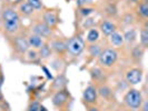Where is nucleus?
<instances>
[{"label": "nucleus", "instance_id": "nucleus-1", "mask_svg": "<svg viewBox=\"0 0 148 111\" xmlns=\"http://www.w3.org/2000/svg\"><path fill=\"white\" fill-rule=\"evenodd\" d=\"M125 104H127L128 108L133 109V110H138L140 109V106L143 104V96L141 92L137 89H130L127 91V93L125 95Z\"/></svg>", "mask_w": 148, "mask_h": 111}, {"label": "nucleus", "instance_id": "nucleus-2", "mask_svg": "<svg viewBox=\"0 0 148 111\" xmlns=\"http://www.w3.org/2000/svg\"><path fill=\"white\" fill-rule=\"evenodd\" d=\"M117 59H118V52L116 51L115 49H112V48L105 49L98 56L99 63L103 67H105V68H110V67H112L116 63Z\"/></svg>", "mask_w": 148, "mask_h": 111}, {"label": "nucleus", "instance_id": "nucleus-3", "mask_svg": "<svg viewBox=\"0 0 148 111\" xmlns=\"http://www.w3.org/2000/svg\"><path fill=\"white\" fill-rule=\"evenodd\" d=\"M66 44L67 51L74 57L80 56L82 52L84 51V49H85V41L80 36H75V37L70 38Z\"/></svg>", "mask_w": 148, "mask_h": 111}, {"label": "nucleus", "instance_id": "nucleus-4", "mask_svg": "<svg viewBox=\"0 0 148 111\" xmlns=\"http://www.w3.org/2000/svg\"><path fill=\"white\" fill-rule=\"evenodd\" d=\"M69 92L67 91L66 89H60L57 90V92L53 95L52 97V104L57 108H61L68 102L69 100Z\"/></svg>", "mask_w": 148, "mask_h": 111}, {"label": "nucleus", "instance_id": "nucleus-5", "mask_svg": "<svg viewBox=\"0 0 148 111\" xmlns=\"http://www.w3.org/2000/svg\"><path fill=\"white\" fill-rule=\"evenodd\" d=\"M143 79V71L139 68H133L130 70H128L126 72V80L128 83L136 86L141 82Z\"/></svg>", "mask_w": 148, "mask_h": 111}, {"label": "nucleus", "instance_id": "nucleus-6", "mask_svg": "<svg viewBox=\"0 0 148 111\" xmlns=\"http://www.w3.org/2000/svg\"><path fill=\"white\" fill-rule=\"evenodd\" d=\"M97 97H98V91H97V89L94 86H88L82 92V99H84V101L86 104H96Z\"/></svg>", "mask_w": 148, "mask_h": 111}, {"label": "nucleus", "instance_id": "nucleus-7", "mask_svg": "<svg viewBox=\"0 0 148 111\" xmlns=\"http://www.w3.org/2000/svg\"><path fill=\"white\" fill-rule=\"evenodd\" d=\"M32 33L37 35L41 38H48L51 36V28L48 27L44 22H38L32 27Z\"/></svg>", "mask_w": 148, "mask_h": 111}, {"label": "nucleus", "instance_id": "nucleus-8", "mask_svg": "<svg viewBox=\"0 0 148 111\" xmlns=\"http://www.w3.org/2000/svg\"><path fill=\"white\" fill-rule=\"evenodd\" d=\"M20 27V21L19 19H15V20H6L3 21V29L5 31L9 33V35H14L16 33Z\"/></svg>", "mask_w": 148, "mask_h": 111}, {"label": "nucleus", "instance_id": "nucleus-9", "mask_svg": "<svg viewBox=\"0 0 148 111\" xmlns=\"http://www.w3.org/2000/svg\"><path fill=\"white\" fill-rule=\"evenodd\" d=\"M27 40H28V44H29L30 48H32L35 50H38L39 48H41L45 44L44 38L39 37L37 35H35V33L29 35L28 38H27Z\"/></svg>", "mask_w": 148, "mask_h": 111}, {"label": "nucleus", "instance_id": "nucleus-10", "mask_svg": "<svg viewBox=\"0 0 148 111\" xmlns=\"http://www.w3.org/2000/svg\"><path fill=\"white\" fill-rule=\"evenodd\" d=\"M14 44L15 48L20 52V53H25L29 50V44H28V40L23 37H16L14 39Z\"/></svg>", "mask_w": 148, "mask_h": 111}, {"label": "nucleus", "instance_id": "nucleus-11", "mask_svg": "<svg viewBox=\"0 0 148 111\" xmlns=\"http://www.w3.org/2000/svg\"><path fill=\"white\" fill-rule=\"evenodd\" d=\"M42 19H44V23H46L48 27H55L56 25H57V22H58V18H57V15H56V12H53V11H46L42 16Z\"/></svg>", "mask_w": 148, "mask_h": 111}, {"label": "nucleus", "instance_id": "nucleus-12", "mask_svg": "<svg viewBox=\"0 0 148 111\" xmlns=\"http://www.w3.org/2000/svg\"><path fill=\"white\" fill-rule=\"evenodd\" d=\"M100 30H101V32H103L104 35L109 37L112 32L116 31V25L112 23L111 21L105 20V21H103L100 23Z\"/></svg>", "mask_w": 148, "mask_h": 111}, {"label": "nucleus", "instance_id": "nucleus-13", "mask_svg": "<svg viewBox=\"0 0 148 111\" xmlns=\"http://www.w3.org/2000/svg\"><path fill=\"white\" fill-rule=\"evenodd\" d=\"M52 51H55L56 53L62 54L64 52L67 51V44L62 40H53L50 46Z\"/></svg>", "mask_w": 148, "mask_h": 111}, {"label": "nucleus", "instance_id": "nucleus-14", "mask_svg": "<svg viewBox=\"0 0 148 111\" xmlns=\"http://www.w3.org/2000/svg\"><path fill=\"white\" fill-rule=\"evenodd\" d=\"M109 41L114 47H120L124 44L125 40H124V37H123L121 33H119L118 31H115L109 36Z\"/></svg>", "mask_w": 148, "mask_h": 111}, {"label": "nucleus", "instance_id": "nucleus-15", "mask_svg": "<svg viewBox=\"0 0 148 111\" xmlns=\"http://www.w3.org/2000/svg\"><path fill=\"white\" fill-rule=\"evenodd\" d=\"M1 17H2V20H3V21H6V20H15V19H19L18 12L15 11L14 9H11V8L5 9V10L2 11Z\"/></svg>", "mask_w": 148, "mask_h": 111}, {"label": "nucleus", "instance_id": "nucleus-16", "mask_svg": "<svg viewBox=\"0 0 148 111\" xmlns=\"http://www.w3.org/2000/svg\"><path fill=\"white\" fill-rule=\"evenodd\" d=\"M38 50H39V52H38L39 58H41V59H47V58H49V57L51 56L52 50L48 44H44V46H42L41 48H39Z\"/></svg>", "mask_w": 148, "mask_h": 111}, {"label": "nucleus", "instance_id": "nucleus-17", "mask_svg": "<svg viewBox=\"0 0 148 111\" xmlns=\"http://www.w3.org/2000/svg\"><path fill=\"white\" fill-rule=\"evenodd\" d=\"M19 11H20L23 16H30L35 12V9L26 1V2H21V3L19 5Z\"/></svg>", "mask_w": 148, "mask_h": 111}, {"label": "nucleus", "instance_id": "nucleus-18", "mask_svg": "<svg viewBox=\"0 0 148 111\" xmlns=\"http://www.w3.org/2000/svg\"><path fill=\"white\" fill-rule=\"evenodd\" d=\"M98 39H99V31L95 28L89 30L87 33V41L89 44H95Z\"/></svg>", "mask_w": 148, "mask_h": 111}, {"label": "nucleus", "instance_id": "nucleus-19", "mask_svg": "<svg viewBox=\"0 0 148 111\" xmlns=\"http://www.w3.org/2000/svg\"><path fill=\"white\" fill-rule=\"evenodd\" d=\"M66 82L67 80L65 79V77H62V76H60L58 77L56 80H55V83H53V88L56 89V90H60V89H65V86H66Z\"/></svg>", "mask_w": 148, "mask_h": 111}, {"label": "nucleus", "instance_id": "nucleus-20", "mask_svg": "<svg viewBox=\"0 0 148 111\" xmlns=\"http://www.w3.org/2000/svg\"><path fill=\"white\" fill-rule=\"evenodd\" d=\"M88 51H89V53H90V56H92V57H98L103 50H101L100 46L95 44H91L90 46H89Z\"/></svg>", "mask_w": 148, "mask_h": 111}, {"label": "nucleus", "instance_id": "nucleus-21", "mask_svg": "<svg viewBox=\"0 0 148 111\" xmlns=\"http://www.w3.org/2000/svg\"><path fill=\"white\" fill-rule=\"evenodd\" d=\"M140 44L143 48L148 46V30L147 28H143L140 31Z\"/></svg>", "mask_w": 148, "mask_h": 111}, {"label": "nucleus", "instance_id": "nucleus-22", "mask_svg": "<svg viewBox=\"0 0 148 111\" xmlns=\"http://www.w3.org/2000/svg\"><path fill=\"white\" fill-rule=\"evenodd\" d=\"M124 37V40L127 41V42H133L134 40L136 39V31L134 29H130L125 32V35L123 36Z\"/></svg>", "mask_w": 148, "mask_h": 111}, {"label": "nucleus", "instance_id": "nucleus-23", "mask_svg": "<svg viewBox=\"0 0 148 111\" xmlns=\"http://www.w3.org/2000/svg\"><path fill=\"white\" fill-rule=\"evenodd\" d=\"M138 12L139 15L143 17V18H147L148 17V5L146 1L141 2L139 5V8H138Z\"/></svg>", "mask_w": 148, "mask_h": 111}, {"label": "nucleus", "instance_id": "nucleus-24", "mask_svg": "<svg viewBox=\"0 0 148 111\" xmlns=\"http://www.w3.org/2000/svg\"><path fill=\"white\" fill-rule=\"evenodd\" d=\"M39 58V54H38V51L32 49V50H28L27 51V59L29 61H36V60Z\"/></svg>", "mask_w": 148, "mask_h": 111}, {"label": "nucleus", "instance_id": "nucleus-25", "mask_svg": "<svg viewBox=\"0 0 148 111\" xmlns=\"http://www.w3.org/2000/svg\"><path fill=\"white\" fill-rule=\"evenodd\" d=\"M27 2H28L35 10H39V9L42 8V2H41V0H27Z\"/></svg>", "mask_w": 148, "mask_h": 111}, {"label": "nucleus", "instance_id": "nucleus-26", "mask_svg": "<svg viewBox=\"0 0 148 111\" xmlns=\"http://www.w3.org/2000/svg\"><path fill=\"white\" fill-rule=\"evenodd\" d=\"M99 93H100L103 97H105V98H107V97L110 96L111 91L107 86H101V87L99 88Z\"/></svg>", "mask_w": 148, "mask_h": 111}, {"label": "nucleus", "instance_id": "nucleus-27", "mask_svg": "<svg viewBox=\"0 0 148 111\" xmlns=\"http://www.w3.org/2000/svg\"><path fill=\"white\" fill-rule=\"evenodd\" d=\"M40 109H41L40 104H39L38 101H32V102L29 104L27 111H40Z\"/></svg>", "mask_w": 148, "mask_h": 111}, {"label": "nucleus", "instance_id": "nucleus-28", "mask_svg": "<svg viewBox=\"0 0 148 111\" xmlns=\"http://www.w3.org/2000/svg\"><path fill=\"white\" fill-rule=\"evenodd\" d=\"M90 74H91V76H92L95 79L99 78V77H101V71H100L98 68H92V69L90 70Z\"/></svg>", "mask_w": 148, "mask_h": 111}, {"label": "nucleus", "instance_id": "nucleus-29", "mask_svg": "<svg viewBox=\"0 0 148 111\" xmlns=\"http://www.w3.org/2000/svg\"><path fill=\"white\" fill-rule=\"evenodd\" d=\"M143 54H144V49H143V48H135V50H134V52H133L134 57L140 58Z\"/></svg>", "mask_w": 148, "mask_h": 111}, {"label": "nucleus", "instance_id": "nucleus-30", "mask_svg": "<svg viewBox=\"0 0 148 111\" xmlns=\"http://www.w3.org/2000/svg\"><path fill=\"white\" fill-rule=\"evenodd\" d=\"M80 12H82V16H89L90 14H92L94 12V9H91V8H82L80 9Z\"/></svg>", "mask_w": 148, "mask_h": 111}, {"label": "nucleus", "instance_id": "nucleus-31", "mask_svg": "<svg viewBox=\"0 0 148 111\" xmlns=\"http://www.w3.org/2000/svg\"><path fill=\"white\" fill-rule=\"evenodd\" d=\"M147 101L146 100H143V104H141L140 108H143V111H147Z\"/></svg>", "mask_w": 148, "mask_h": 111}, {"label": "nucleus", "instance_id": "nucleus-32", "mask_svg": "<svg viewBox=\"0 0 148 111\" xmlns=\"http://www.w3.org/2000/svg\"><path fill=\"white\" fill-rule=\"evenodd\" d=\"M88 111H99V110H98V108H96V107H90Z\"/></svg>", "mask_w": 148, "mask_h": 111}, {"label": "nucleus", "instance_id": "nucleus-33", "mask_svg": "<svg viewBox=\"0 0 148 111\" xmlns=\"http://www.w3.org/2000/svg\"><path fill=\"white\" fill-rule=\"evenodd\" d=\"M132 1H137V0H132Z\"/></svg>", "mask_w": 148, "mask_h": 111}]
</instances>
